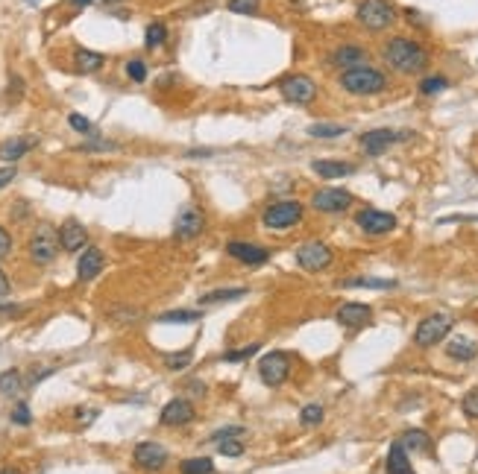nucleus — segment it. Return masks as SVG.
I'll return each instance as SVG.
<instances>
[{"label": "nucleus", "mask_w": 478, "mask_h": 474, "mask_svg": "<svg viewBox=\"0 0 478 474\" xmlns=\"http://www.w3.org/2000/svg\"><path fill=\"white\" fill-rule=\"evenodd\" d=\"M12 421H15V425H21V428L33 425V416H30L27 401H18V404H15V410H12Z\"/></svg>", "instance_id": "nucleus-40"}, {"label": "nucleus", "mask_w": 478, "mask_h": 474, "mask_svg": "<svg viewBox=\"0 0 478 474\" xmlns=\"http://www.w3.org/2000/svg\"><path fill=\"white\" fill-rule=\"evenodd\" d=\"M9 293V278L3 276V269H0V298H3Z\"/></svg>", "instance_id": "nucleus-51"}, {"label": "nucleus", "mask_w": 478, "mask_h": 474, "mask_svg": "<svg viewBox=\"0 0 478 474\" xmlns=\"http://www.w3.org/2000/svg\"><path fill=\"white\" fill-rule=\"evenodd\" d=\"M279 91L282 97L288 99V103H297V106H309L317 99V82L311 77H305V73H291L279 82Z\"/></svg>", "instance_id": "nucleus-8"}, {"label": "nucleus", "mask_w": 478, "mask_h": 474, "mask_svg": "<svg viewBox=\"0 0 478 474\" xmlns=\"http://www.w3.org/2000/svg\"><path fill=\"white\" fill-rule=\"evenodd\" d=\"M370 319H373V307L364 305V302H343L338 307V322L343 328H349V331L364 328Z\"/></svg>", "instance_id": "nucleus-14"}, {"label": "nucleus", "mask_w": 478, "mask_h": 474, "mask_svg": "<svg viewBox=\"0 0 478 474\" xmlns=\"http://www.w3.org/2000/svg\"><path fill=\"white\" fill-rule=\"evenodd\" d=\"M27 249H30L33 264H39V267L53 264L56 255H59V249H62V243H59V231L50 226V222H42V226H35Z\"/></svg>", "instance_id": "nucleus-4"}, {"label": "nucleus", "mask_w": 478, "mask_h": 474, "mask_svg": "<svg viewBox=\"0 0 478 474\" xmlns=\"http://www.w3.org/2000/svg\"><path fill=\"white\" fill-rule=\"evenodd\" d=\"M15 176H18V167H12V164L9 167H0V191H3Z\"/></svg>", "instance_id": "nucleus-46"}, {"label": "nucleus", "mask_w": 478, "mask_h": 474, "mask_svg": "<svg viewBox=\"0 0 478 474\" xmlns=\"http://www.w3.org/2000/svg\"><path fill=\"white\" fill-rule=\"evenodd\" d=\"M9 249H12V237H9V231L3 226H0V258L9 255Z\"/></svg>", "instance_id": "nucleus-47"}, {"label": "nucleus", "mask_w": 478, "mask_h": 474, "mask_svg": "<svg viewBox=\"0 0 478 474\" xmlns=\"http://www.w3.org/2000/svg\"><path fill=\"white\" fill-rule=\"evenodd\" d=\"M35 144H39V138H35V135H21V138H9V141L0 144V161H9V164H15V161L27 155L30 149H35Z\"/></svg>", "instance_id": "nucleus-20"}, {"label": "nucleus", "mask_w": 478, "mask_h": 474, "mask_svg": "<svg viewBox=\"0 0 478 474\" xmlns=\"http://www.w3.org/2000/svg\"><path fill=\"white\" fill-rule=\"evenodd\" d=\"M167 41V27L165 23H150L147 27V32H144V44H147V50H156V47H162Z\"/></svg>", "instance_id": "nucleus-30"}, {"label": "nucleus", "mask_w": 478, "mask_h": 474, "mask_svg": "<svg viewBox=\"0 0 478 474\" xmlns=\"http://www.w3.org/2000/svg\"><path fill=\"white\" fill-rule=\"evenodd\" d=\"M182 474H214V463L208 457H191L179 466Z\"/></svg>", "instance_id": "nucleus-29"}, {"label": "nucleus", "mask_w": 478, "mask_h": 474, "mask_svg": "<svg viewBox=\"0 0 478 474\" xmlns=\"http://www.w3.org/2000/svg\"><path fill=\"white\" fill-rule=\"evenodd\" d=\"M73 6H80V9H85V6H91V0H73Z\"/></svg>", "instance_id": "nucleus-52"}, {"label": "nucleus", "mask_w": 478, "mask_h": 474, "mask_svg": "<svg viewBox=\"0 0 478 474\" xmlns=\"http://www.w3.org/2000/svg\"><path fill=\"white\" fill-rule=\"evenodd\" d=\"M80 149H82V153H112L115 144L97 138V141H89V144H80Z\"/></svg>", "instance_id": "nucleus-44"}, {"label": "nucleus", "mask_w": 478, "mask_h": 474, "mask_svg": "<svg viewBox=\"0 0 478 474\" xmlns=\"http://www.w3.org/2000/svg\"><path fill=\"white\" fill-rule=\"evenodd\" d=\"M185 155L188 158H205V155H212V149H188Z\"/></svg>", "instance_id": "nucleus-50"}, {"label": "nucleus", "mask_w": 478, "mask_h": 474, "mask_svg": "<svg viewBox=\"0 0 478 474\" xmlns=\"http://www.w3.org/2000/svg\"><path fill=\"white\" fill-rule=\"evenodd\" d=\"M338 85L352 97H373L387 88V77L373 65H358V68L340 70Z\"/></svg>", "instance_id": "nucleus-2"}, {"label": "nucleus", "mask_w": 478, "mask_h": 474, "mask_svg": "<svg viewBox=\"0 0 478 474\" xmlns=\"http://www.w3.org/2000/svg\"><path fill=\"white\" fill-rule=\"evenodd\" d=\"M259 343H252V345H247V348H235V352H226L223 354V363H241V360H250L255 352H259Z\"/></svg>", "instance_id": "nucleus-37"}, {"label": "nucleus", "mask_w": 478, "mask_h": 474, "mask_svg": "<svg viewBox=\"0 0 478 474\" xmlns=\"http://www.w3.org/2000/svg\"><path fill=\"white\" fill-rule=\"evenodd\" d=\"M452 331V316L446 314H428L420 319V325L414 331V343L420 348H432L440 340H446V334Z\"/></svg>", "instance_id": "nucleus-6"}, {"label": "nucleus", "mask_w": 478, "mask_h": 474, "mask_svg": "<svg viewBox=\"0 0 478 474\" xmlns=\"http://www.w3.org/2000/svg\"><path fill=\"white\" fill-rule=\"evenodd\" d=\"M261 6V0H226V9L235 15H255Z\"/></svg>", "instance_id": "nucleus-35"}, {"label": "nucleus", "mask_w": 478, "mask_h": 474, "mask_svg": "<svg viewBox=\"0 0 478 474\" xmlns=\"http://www.w3.org/2000/svg\"><path fill=\"white\" fill-rule=\"evenodd\" d=\"M115 319H138V310H127V314H120V310H112Z\"/></svg>", "instance_id": "nucleus-49"}, {"label": "nucleus", "mask_w": 478, "mask_h": 474, "mask_svg": "<svg viewBox=\"0 0 478 474\" xmlns=\"http://www.w3.org/2000/svg\"><path fill=\"white\" fill-rule=\"evenodd\" d=\"M461 407H463V416L467 419H478V390H470L467 395H463Z\"/></svg>", "instance_id": "nucleus-41"}, {"label": "nucleus", "mask_w": 478, "mask_h": 474, "mask_svg": "<svg viewBox=\"0 0 478 474\" xmlns=\"http://www.w3.org/2000/svg\"><path fill=\"white\" fill-rule=\"evenodd\" d=\"M297 264L305 272H323L335 264V252L320 240H311V243H302L297 249Z\"/></svg>", "instance_id": "nucleus-9"}, {"label": "nucleus", "mask_w": 478, "mask_h": 474, "mask_svg": "<svg viewBox=\"0 0 478 474\" xmlns=\"http://www.w3.org/2000/svg\"><path fill=\"white\" fill-rule=\"evenodd\" d=\"M138 468H147V471H158L165 463H167V448L158 445V442H138L136 445V454H132Z\"/></svg>", "instance_id": "nucleus-15"}, {"label": "nucleus", "mask_w": 478, "mask_h": 474, "mask_svg": "<svg viewBox=\"0 0 478 474\" xmlns=\"http://www.w3.org/2000/svg\"><path fill=\"white\" fill-rule=\"evenodd\" d=\"M352 193L343 188H323L311 196V208L320 211V214H343L347 208H352Z\"/></svg>", "instance_id": "nucleus-12"}, {"label": "nucleus", "mask_w": 478, "mask_h": 474, "mask_svg": "<svg viewBox=\"0 0 478 474\" xmlns=\"http://www.w3.org/2000/svg\"><path fill=\"white\" fill-rule=\"evenodd\" d=\"M165 428H179V425H191L194 421V407L188 398H174L162 407V416H158Z\"/></svg>", "instance_id": "nucleus-16"}, {"label": "nucleus", "mask_w": 478, "mask_h": 474, "mask_svg": "<svg viewBox=\"0 0 478 474\" xmlns=\"http://www.w3.org/2000/svg\"><path fill=\"white\" fill-rule=\"evenodd\" d=\"M226 252L235 260H241V264H247V267H261V264L270 260V252H267L264 246H255V243H229Z\"/></svg>", "instance_id": "nucleus-19"}, {"label": "nucleus", "mask_w": 478, "mask_h": 474, "mask_svg": "<svg viewBox=\"0 0 478 474\" xmlns=\"http://www.w3.org/2000/svg\"><path fill=\"white\" fill-rule=\"evenodd\" d=\"M408 138H414V132H396V129L378 126V129L364 132L361 138H358V144H361V149H364V155H373V158H376V155L387 153V149L394 146V144L408 141Z\"/></svg>", "instance_id": "nucleus-7"}, {"label": "nucleus", "mask_w": 478, "mask_h": 474, "mask_svg": "<svg viewBox=\"0 0 478 474\" xmlns=\"http://www.w3.org/2000/svg\"><path fill=\"white\" fill-rule=\"evenodd\" d=\"M30 3H33V6H35V0H30Z\"/></svg>", "instance_id": "nucleus-55"}, {"label": "nucleus", "mask_w": 478, "mask_h": 474, "mask_svg": "<svg viewBox=\"0 0 478 474\" xmlns=\"http://www.w3.org/2000/svg\"><path fill=\"white\" fill-rule=\"evenodd\" d=\"M382 59L390 70L405 73V77H414V73H423L428 68V50L408 39V35H394L382 44Z\"/></svg>", "instance_id": "nucleus-1"}, {"label": "nucleus", "mask_w": 478, "mask_h": 474, "mask_svg": "<svg viewBox=\"0 0 478 474\" xmlns=\"http://www.w3.org/2000/svg\"><path fill=\"white\" fill-rule=\"evenodd\" d=\"M205 229V217L197 205H185L176 214V222H174V237L176 240H197Z\"/></svg>", "instance_id": "nucleus-13"}, {"label": "nucleus", "mask_w": 478, "mask_h": 474, "mask_svg": "<svg viewBox=\"0 0 478 474\" xmlns=\"http://www.w3.org/2000/svg\"><path fill=\"white\" fill-rule=\"evenodd\" d=\"M311 170L320 179H343V176H352L355 167L349 161H340V158H317V161H311Z\"/></svg>", "instance_id": "nucleus-22"}, {"label": "nucleus", "mask_w": 478, "mask_h": 474, "mask_svg": "<svg viewBox=\"0 0 478 474\" xmlns=\"http://www.w3.org/2000/svg\"><path fill=\"white\" fill-rule=\"evenodd\" d=\"M247 290H212L200 298V305H217V302H235V298H243Z\"/></svg>", "instance_id": "nucleus-32"}, {"label": "nucleus", "mask_w": 478, "mask_h": 474, "mask_svg": "<svg viewBox=\"0 0 478 474\" xmlns=\"http://www.w3.org/2000/svg\"><path fill=\"white\" fill-rule=\"evenodd\" d=\"M21 386H24V381H21V372L18 369H9V372H3V375H0V392H3V395H18Z\"/></svg>", "instance_id": "nucleus-31"}, {"label": "nucleus", "mask_w": 478, "mask_h": 474, "mask_svg": "<svg viewBox=\"0 0 478 474\" xmlns=\"http://www.w3.org/2000/svg\"><path fill=\"white\" fill-rule=\"evenodd\" d=\"M302 202H297V199H279V202L267 205L264 214H261V222L267 229H291L297 226V222L302 220Z\"/></svg>", "instance_id": "nucleus-5"}, {"label": "nucleus", "mask_w": 478, "mask_h": 474, "mask_svg": "<svg viewBox=\"0 0 478 474\" xmlns=\"http://www.w3.org/2000/svg\"><path fill=\"white\" fill-rule=\"evenodd\" d=\"M446 88H449V79L440 77V73H432V77H423L420 79V94L423 97H434V94L446 91Z\"/></svg>", "instance_id": "nucleus-28"}, {"label": "nucleus", "mask_w": 478, "mask_h": 474, "mask_svg": "<svg viewBox=\"0 0 478 474\" xmlns=\"http://www.w3.org/2000/svg\"><path fill=\"white\" fill-rule=\"evenodd\" d=\"M0 474H21L18 468H12V466H6V468H0Z\"/></svg>", "instance_id": "nucleus-53"}, {"label": "nucleus", "mask_w": 478, "mask_h": 474, "mask_svg": "<svg viewBox=\"0 0 478 474\" xmlns=\"http://www.w3.org/2000/svg\"><path fill=\"white\" fill-rule=\"evenodd\" d=\"M217 451L223 454V457H241L243 454V442H238V439H220L217 442Z\"/></svg>", "instance_id": "nucleus-42"}, {"label": "nucleus", "mask_w": 478, "mask_h": 474, "mask_svg": "<svg viewBox=\"0 0 478 474\" xmlns=\"http://www.w3.org/2000/svg\"><path fill=\"white\" fill-rule=\"evenodd\" d=\"M355 18L364 30L370 32H385L394 27L396 21V12L390 6V0H361L358 9H355Z\"/></svg>", "instance_id": "nucleus-3"}, {"label": "nucleus", "mask_w": 478, "mask_h": 474, "mask_svg": "<svg viewBox=\"0 0 478 474\" xmlns=\"http://www.w3.org/2000/svg\"><path fill=\"white\" fill-rule=\"evenodd\" d=\"M124 73H127V77H129L132 82H144V79H147V73H150V70H147V65H144L141 59H132V61H127Z\"/></svg>", "instance_id": "nucleus-38"}, {"label": "nucleus", "mask_w": 478, "mask_h": 474, "mask_svg": "<svg viewBox=\"0 0 478 474\" xmlns=\"http://www.w3.org/2000/svg\"><path fill=\"white\" fill-rule=\"evenodd\" d=\"M300 421L305 428H317L323 421V407L320 404H305L302 413H300Z\"/></svg>", "instance_id": "nucleus-34"}, {"label": "nucleus", "mask_w": 478, "mask_h": 474, "mask_svg": "<svg viewBox=\"0 0 478 474\" xmlns=\"http://www.w3.org/2000/svg\"><path fill=\"white\" fill-rule=\"evenodd\" d=\"M335 68L340 70H349V68H358V65H367V47L361 44H340L332 50V56H329Z\"/></svg>", "instance_id": "nucleus-18"}, {"label": "nucleus", "mask_w": 478, "mask_h": 474, "mask_svg": "<svg viewBox=\"0 0 478 474\" xmlns=\"http://www.w3.org/2000/svg\"><path fill=\"white\" fill-rule=\"evenodd\" d=\"M399 442L405 445V451H420V454H432V448H434L432 436H428L425 430H416V428H411V430L402 433Z\"/></svg>", "instance_id": "nucleus-25"}, {"label": "nucleus", "mask_w": 478, "mask_h": 474, "mask_svg": "<svg viewBox=\"0 0 478 474\" xmlns=\"http://www.w3.org/2000/svg\"><path fill=\"white\" fill-rule=\"evenodd\" d=\"M340 287H367V290H394V287H399L394 278H370V276H364V278H347V281H340Z\"/></svg>", "instance_id": "nucleus-27"}, {"label": "nucleus", "mask_w": 478, "mask_h": 474, "mask_svg": "<svg viewBox=\"0 0 478 474\" xmlns=\"http://www.w3.org/2000/svg\"><path fill=\"white\" fill-rule=\"evenodd\" d=\"M259 375L267 386H282L291 378V357L285 352H270L259 360Z\"/></svg>", "instance_id": "nucleus-11"}, {"label": "nucleus", "mask_w": 478, "mask_h": 474, "mask_svg": "<svg viewBox=\"0 0 478 474\" xmlns=\"http://www.w3.org/2000/svg\"><path fill=\"white\" fill-rule=\"evenodd\" d=\"M309 135H311V138H340V135H347V126H332V123H314V126H309Z\"/></svg>", "instance_id": "nucleus-33"}, {"label": "nucleus", "mask_w": 478, "mask_h": 474, "mask_svg": "<svg viewBox=\"0 0 478 474\" xmlns=\"http://www.w3.org/2000/svg\"><path fill=\"white\" fill-rule=\"evenodd\" d=\"M73 65H77V73H97L103 65H106V56L94 53V50H77L73 53Z\"/></svg>", "instance_id": "nucleus-26"}, {"label": "nucleus", "mask_w": 478, "mask_h": 474, "mask_svg": "<svg viewBox=\"0 0 478 474\" xmlns=\"http://www.w3.org/2000/svg\"><path fill=\"white\" fill-rule=\"evenodd\" d=\"M355 222H358V229L367 237H382L396 229V217L390 211H378V208H361L355 214Z\"/></svg>", "instance_id": "nucleus-10"}, {"label": "nucleus", "mask_w": 478, "mask_h": 474, "mask_svg": "<svg viewBox=\"0 0 478 474\" xmlns=\"http://www.w3.org/2000/svg\"><path fill=\"white\" fill-rule=\"evenodd\" d=\"M200 316V310H170V314L158 316V322H197Z\"/></svg>", "instance_id": "nucleus-36"}, {"label": "nucleus", "mask_w": 478, "mask_h": 474, "mask_svg": "<svg viewBox=\"0 0 478 474\" xmlns=\"http://www.w3.org/2000/svg\"><path fill=\"white\" fill-rule=\"evenodd\" d=\"M385 468H387V474H416V471H414V466H411V459H408L405 445H402L399 439H396L394 445H390Z\"/></svg>", "instance_id": "nucleus-23"}, {"label": "nucleus", "mask_w": 478, "mask_h": 474, "mask_svg": "<svg viewBox=\"0 0 478 474\" xmlns=\"http://www.w3.org/2000/svg\"><path fill=\"white\" fill-rule=\"evenodd\" d=\"M238 436H243V428L241 425H235V428H220V430H214L212 439L220 442V439H238Z\"/></svg>", "instance_id": "nucleus-45"}, {"label": "nucleus", "mask_w": 478, "mask_h": 474, "mask_svg": "<svg viewBox=\"0 0 478 474\" xmlns=\"http://www.w3.org/2000/svg\"><path fill=\"white\" fill-rule=\"evenodd\" d=\"M103 252L100 249H94V246H89L85 252L80 255V260H77V278L80 281H91V278H97L100 276V269H103Z\"/></svg>", "instance_id": "nucleus-21"}, {"label": "nucleus", "mask_w": 478, "mask_h": 474, "mask_svg": "<svg viewBox=\"0 0 478 474\" xmlns=\"http://www.w3.org/2000/svg\"><path fill=\"white\" fill-rule=\"evenodd\" d=\"M77 419L80 421H94L97 419V410H77Z\"/></svg>", "instance_id": "nucleus-48"}, {"label": "nucleus", "mask_w": 478, "mask_h": 474, "mask_svg": "<svg viewBox=\"0 0 478 474\" xmlns=\"http://www.w3.org/2000/svg\"><path fill=\"white\" fill-rule=\"evenodd\" d=\"M191 360H194V354L191 352H179V354H167L165 357V363H167V369H185L188 363H191Z\"/></svg>", "instance_id": "nucleus-43"}, {"label": "nucleus", "mask_w": 478, "mask_h": 474, "mask_svg": "<svg viewBox=\"0 0 478 474\" xmlns=\"http://www.w3.org/2000/svg\"><path fill=\"white\" fill-rule=\"evenodd\" d=\"M103 3H120V0H103Z\"/></svg>", "instance_id": "nucleus-54"}, {"label": "nucleus", "mask_w": 478, "mask_h": 474, "mask_svg": "<svg viewBox=\"0 0 478 474\" xmlns=\"http://www.w3.org/2000/svg\"><path fill=\"white\" fill-rule=\"evenodd\" d=\"M68 126L73 129V132H80V135H94V126H91V120L89 117H82V115H68Z\"/></svg>", "instance_id": "nucleus-39"}, {"label": "nucleus", "mask_w": 478, "mask_h": 474, "mask_svg": "<svg viewBox=\"0 0 478 474\" xmlns=\"http://www.w3.org/2000/svg\"><path fill=\"white\" fill-rule=\"evenodd\" d=\"M59 243H62L65 252H80V249H85V243H89V231H85V226L80 220L71 217L59 226Z\"/></svg>", "instance_id": "nucleus-17"}, {"label": "nucleus", "mask_w": 478, "mask_h": 474, "mask_svg": "<svg viewBox=\"0 0 478 474\" xmlns=\"http://www.w3.org/2000/svg\"><path fill=\"white\" fill-rule=\"evenodd\" d=\"M446 354L452 360H461V363H470V360H475V354H478V345L472 340H467V336H455V340H449Z\"/></svg>", "instance_id": "nucleus-24"}]
</instances>
